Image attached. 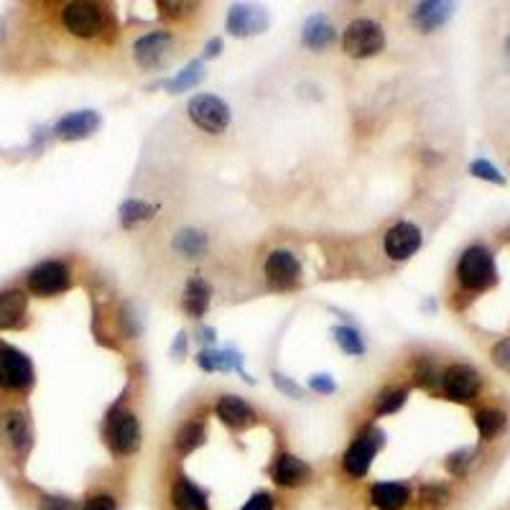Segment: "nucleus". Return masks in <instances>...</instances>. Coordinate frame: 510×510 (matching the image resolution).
<instances>
[{
	"label": "nucleus",
	"instance_id": "nucleus-1",
	"mask_svg": "<svg viewBox=\"0 0 510 510\" xmlns=\"http://www.w3.org/2000/svg\"><path fill=\"white\" fill-rule=\"evenodd\" d=\"M57 23L64 34H69L77 41L105 39L113 34V19L100 3H87V0H75V3H59L57 5Z\"/></svg>",
	"mask_w": 510,
	"mask_h": 510
},
{
	"label": "nucleus",
	"instance_id": "nucleus-2",
	"mask_svg": "<svg viewBox=\"0 0 510 510\" xmlns=\"http://www.w3.org/2000/svg\"><path fill=\"white\" fill-rule=\"evenodd\" d=\"M23 288L34 299H57L75 288V271L61 258H43L26 271Z\"/></svg>",
	"mask_w": 510,
	"mask_h": 510
},
{
	"label": "nucleus",
	"instance_id": "nucleus-3",
	"mask_svg": "<svg viewBox=\"0 0 510 510\" xmlns=\"http://www.w3.org/2000/svg\"><path fill=\"white\" fill-rule=\"evenodd\" d=\"M457 284L469 294H483L498 284V265H495V253L488 245H469L467 250L459 255L457 268H454Z\"/></svg>",
	"mask_w": 510,
	"mask_h": 510
},
{
	"label": "nucleus",
	"instance_id": "nucleus-4",
	"mask_svg": "<svg viewBox=\"0 0 510 510\" xmlns=\"http://www.w3.org/2000/svg\"><path fill=\"white\" fill-rule=\"evenodd\" d=\"M105 442H107V449H110V454H113L115 462L130 459L133 454H138L143 442L141 416H138L133 408L118 411V413L107 421Z\"/></svg>",
	"mask_w": 510,
	"mask_h": 510
},
{
	"label": "nucleus",
	"instance_id": "nucleus-5",
	"mask_svg": "<svg viewBox=\"0 0 510 510\" xmlns=\"http://www.w3.org/2000/svg\"><path fill=\"white\" fill-rule=\"evenodd\" d=\"M386 46V31L378 20L355 19L342 31V51L352 59H367L381 54Z\"/></svg>",
	"mask_w": 510,
	"mask_h": 510
},
{
	"label": "nucleus",
	"instance_id": "nucleus-6",
	"mask_svg": "<svg viewBox=\"0 0 510 510\" xmlns=\"http://www.w3.org/2000/svg\"><path fill=\"white\" fill-rule=\"evenodd\" d=\"M268 477L271 483L279 490H286V492H294V490H304L309 488L314 480H317V472L314 467L296 457L294 451H286V449H279L271 459V467H268Z\"/></svg>",
	"mask_w": 510,
	"mask_h": 510
},
{
	"label": "nucleus",
	"instance_id": "nucleus-7",
	"mask_svg": "<svg viewBox=\"0 0 510 510\" xmlns=\"http://www.w3.org/2000/svg\"><path fill=\"white\" fill-rule=\"evenodd\" d=\"M439 393L451 404H472L483 393V375L469 363H451L442 370Z\"/></svg>",
	"mask_w": 510,
	"mask_h": 510
},
{
	"label": "nucleus",
	"instance_id": "nucleus-8",
	"mask_svg": "<svg viewBox=\"0 0 510 510\" xmlns=\"http://www.w3.org/2000/svg\"><path fill=\"white\" fill-rule=\"evenodd\" d=\"M365 510H413V483L408 480H373L363 492Z\"/></svg>",
	"mask_w": 510,
	"mask_h": 510
},
{
	"label": "nucleus",
	"instance_id": "nucleus-9",
	"mask_svg": "<svg viewBox=\"0 0 510 510\" xmlns=\"http://www.w3.org/2000/svg\"><path fill=\"white\" fill-rule=\"evenodd\" d=\"M186 113H189V121L194 122L200 130L209 133V136H220L227 130V125L232 121V113H230V105L217 98V95H194L189 105H186Z\"/></svg>",
	"mask_w": 510,
	"mask_h": 510
},
{
	"label": "nucleus",
	"instance_id": "nucleus-10",
	"mask_svg": "<svg viewBox=\"0 0 510 510\" xmlns=\"http://www.w3.org/2000/svg\"><path fill=\"white\" fill-rule=\"evenodd\" d=\"M174 43H177V36L171 31H166V28L145 31L133 41V61L145 72L161 69L174 54Z\"/></svg>",
	"mask_w": 510,
	"mask_h": 510
},
{
	"label": "nucleus",
	"instance_id": "nucleus-11",
	"mask_svg": "<svg viewBox=\"0 0 510 510\" xmlns=\"http://www.w3.org/2000/svg\"><path fill=\"white\" fill-rule=\"evenodd\" d=\"M217 421L230 428H250L258 424V408L247 404L238 393H223L215 401Z\"/></svg>",
	"mask_w": 510,
	"mask_h": 510
},
{
	"label": "nucleus",
	"instance_id": "nucleus-12",
	"mask_svg": "<svg viewBox=\"0 0 510 510\" xmlns=\"http://www.w3.org/2000/svg\"><path fill=\"white\" fill-rule=\"evenodd\" d=\"M268 13L258 5H250V3H240V5H232L227 11V19H224V28L230 36H238V39H247V36H255V34H263L268 28Z\"/></svg>",
	"mask_w": 510,
	"mask_h": 510
},
{
	"label": "nucleus",
	"instance_id": "nucleus-13",
	"mask_svg": "<svg viewBox=\"0 0 510 510\" xmlns=\"http://www.w3.org/2000/svg\"><path fill=\"white\" fill-rule=\"evenodd\" d=\"M424 243V235L421 230L413 223H396L383 238V247H386V255L390 261H408L411 255L419 253V247Z\"/></svg>",
	"mask_w": 510,
	"mask_h": 510
},
{
	"label": "nucleus",
	"instance_id": "nucleus-14",
	"mask_svg": "<svg viewBox=\"0 0 510 510\" xmlns=\"http://www.w3.org/2000/svg\"><path fill=\"white\" fill-rule=\"evenodd\" d=\"M100 122L102 118L98 110H77V113H67L64 118L54 122L51 133L59 141H84L100 128Z\"/></svg>",
	"mask_w": 510,
	"mask_h": 510
},
{
	"label": "nucleus",
	"instance_id": "nucleus-15",
	"mask_svg": "<svg viewBox=\"0 0 510 510\" xmlns=\"http://www.w3.org/2000/svg\"><path fill=\"white\" fill-rule=\"evenodd\" d=\"M265 279L276 288H291L299 281V273H302V265L296 261V255L286 247H276L268 253L265 258Z\"/></svg>",
	"mask_w": 510,
	"mask_h": 510
},
{
	"label": "nucleus",
	"instance_id": "nucleus-16",
	"mask_svg": "<svg viewBox=\"0 0 510 510\" xmlns=\"http://www.w3.org/2000/svg\"><path fill=\"white\" fill-rule=\"evenodd\" d=\"M209 304H212V284L200 273L189 276V281H186L182 291L184 314L192 317V319H202Z\"/></svg>",
	"mask_w": 510,
	"mask_h": 510
},
{
	"label": "nucleus",
	"instance_id": "nucleus-17",
	"mask_svg": "<svg viewBox=\"0 0 510 510\" xmlns=\"http://www.w3.org/2000/svg\"><path fill=\"white\" fill-rule=\"evenodd\" d=\"M454 13V5L451 3H439V0H428V3H419L413 11H411V20L419 31L431 34L436 28H442Z\"/></svg>",
	"mask_w": 510,
	"mask_h": 510
},
{
	"label": "nucleus",
	"instance_id": "nucleus-18",
	"mask_svg": "<svg viewBox=\"0 0 510 510\" xmlns=\"http://www.w3.org/2000/svg\"><path fill=\"white\" fill-rule=\"evenodd\" d=\"M334 39H337V28H334V23L326 19L325 13H314L304 23V28H302V43H304L306 49H311V51H322Z\"/></svg>",
	"mask_w": 510,
	"mask_h": 510
},
{
	"label": "nucleus",
	"instance_id": "nucleus-19",
	"mask_svg": "<svg viewBox=\"0 0 510 510\" xmlns=\"http://www.w3.org/2000/svg\"><path fill=\"white\" fill-rule=\"evenodd\" d=\"M480 459H483V451L480 447H457L449 451L447 457H444V472H447L449 477H454V480H467L469 475H472V469L480 465Z\"/></svg>",
	"mask_w": 510,
	"mask_h": 510
},
{
	"label": "nucleus",
	"instance_id": "nucleus-20",
	"mask_svg": "<svg viewBox=\"0 0 510 510\" xmlns=\"http://www.w3.org/2000/svg\"><path fill=\"white\" fill-rule=\"evenodd\" d=\"M23 510H82L80 498L61 492H31L19 500Z\"/></svg>",
	"mask_w": 510,
	"mask_h": 510
},
{
	"label": "nucleus",
	"instance_id": "nucleus-21",
	"mask_svg": "<svg viewBox=\"0 0 510 510\" xmlns=\"http://www.w3.org/2000/svg\"><path fill=\"white\" fill-rule=\"evenodd\" d=\"M475 427L483 442H495L508 428V413L500 406H483L475 413Z\"/></svg>",
	"mask_w": 510,
	"mask_h": 510
},
{
	"label": "nucleus",
	"instance_id": "nucleus-22",
	"mask_svg": "<svg viewBox=\"0 0 510 510\" xmlns=\"http://www.w3.org/2000/svg\"><path fill=\"white\" fill-rule=\"evenodd\" d=\"M411 390L406 386H386L373 398V419H386L406 406Z\"/></svg>",
	"mask_w": 510,
	"mask_h": 510
},
{
	"label": "nucleus",
	"instance_id": "nucleus-23",
	"mask_svg": "<svg viewBox=\"0 0 510 510\" xmlns=\"http://www.w3.org/2000/svg\"><path fill=\"white\" fill-rule=\"evenodd\" d=\"M156 204L145 202V200H125L121 204V212H118V220H121L122 230H136L141 227L143 223L153 220L156 215Z\"/></svg>",
	"mask_w": 510,
	"mask_h": 510
},
{
	"label": "nucleus",
	"instance_id": "nucleus-24",
	"mask_svg": "<svg viewBox=\"0 0 510 510\" xmlns=\"http://www.w3.org/2000/svg\"><path fill=\"white\" fill-rule=\"evenodd\" d=\"M207 247H209V240H207V235H204L202 230H197V227H184L174 238V250L179 255H184V258H202L204 253H207Z\"/></svg>",
	"mask_w": 510,
	"mask_h": 510
},
{
	"label": "nucleus",
	"instance_id": "nucleus-25",
	"mask_svg": "<svg viewBox=\"0 0 510 510\" xmlns=\"http://www.w3.org/2000/svg\"><path fill=\"white\" fill-rule=\"evenodd\" d=\"M122 503L121 488H98L82 498V510H122Z\"/></svg>",
	"mask_w": 510,
	"mask_h": 510
},
{
	"label": "nucleus",
	"instance_id": "nucleus-26",
	"mask_svg": "<svg viewBox=\"0 0 510 510\" xmlns=\"http://www.w3.org/2000/svg\"><path fill=\"white\" fill-rule=\"evenodd\" d=\"M202 80H204V64L202 61L194 59V61H189L182 72H177V77H171V80L163 82V87H166V92L179 95V92H186V90L197 87Z\"/></svg>",
	"mask_w": 510,
	"mask_h": 510
},
{
	"label": "nucleus",
	"instance_id": "nucleus-27",
	"mask_svg": "<svg viewBox=\"0 0 510 510\" xmlns=\"http://www.w3.org/2000/svg\"><path fill=\"white\" fill-rule=\"evenodd\" d=\"M332 334H334V342L340 345V349H342V352H347V355H355V357L365 355V342H363V334H360L355 326H349V325L334 326V329H332Z\"/></svg>",
	"mask_w": 510,
	"mask_h": 510
},
{
	"label": "nucleus",
	"instance_id": "nucleus-28",
	"mask_svg": "<svg viewBox=\"0 0 510 510\" xmlns=\"http://www.w3.org/2000/svg\"><path fill=\"white\" fill-rule=\"evenodd\" d=\"M469 174L475 179H483V182L498 184V186H506V177L500 174V169L495 163H490L488 159H475L469 163Z\"/></svg>",
	"mask_w": 510,
	"mask_h": 510
},
{
	"label": "nucleus",
	"instance_id": "nucleus-29",
	"mask_svg": "<svg viewBox=\"0 0 510 510\" xmlns=\"http://www.w3.org/2000/svg\"><path fill=\"white\" fill-rule=\"evenodd\" d=\"M490 357L495 367H500L506 375H510V337H500L490 349Z\"/></svg>",
	"mask_w": 510,
	"mask_h": 510
},
{
	"label": "nucleus",
	"instance_id": "nucleus-30",
	"mask_svg": "<svg viewBox=\"0 0 510 510\" xmlns=\"http://www.w3.org/2000/svg\"><path fill=\"white\" fill-rule=\"evenodd\" d=\"M273 386L279 388L284 396H288V398H304V390L299 388V383L286 378L284 373H273Z\"/></svg>",
	"mask_w": 510,
	"mask_h": 510
},
{
	"label": "nucleus",
	"instance_id": "nucleus-31",
	"mask_svg": "<svg viewBox=\"0 0 510 510\" xmlns=\"http://www.w3.org/2000/svg\"><path fill=\"white\" fill-rule=\"evenodd\" d=\"M309 388H311L314 393H319V396H332V393L337 390V383L332 381V375L322 373V375H311V378H309Z\"/></svg>",
	"mask_w": 510,
	"mask_h": 510
},
{
	"label": "nucleus",
	"instance_id": "nucleus-32",
	"mask_svg": "<svg viewBox=\"0 0 510 510\" xmlns=\"http://www.w3.org/2000/svg\"><path fill=\"white\" fill-rule=\"evenodd\" d=\"M194 337H197V342H202L204 347H212L215 345V340H217V332H215L212 326L197 325V329H194Z\"/></svg>",
	"mask_w": 510,
	"mask_h": 510
},
{
	"label": "nucleus",
	"instance_id": "nucleus-33",
	"mask_svg": "<svg viewBox=\"0 0 510 510\" xmlns=\"http://www.w3.org/2000/svg\"><path fill=\"white\" fill-rule=\"evenodd\" d=\"M223 39H209L207 41V46H204V57L207 59H212V57H217L220 51H223Z\"/></svg>",
	"mask_w": 510,
	"mask_h": 510
},
{
	"label": "nucleus",
	"instance_id": "nucleus-34",
	"mask_svg": "<svg viewBox=\"0 0 510 510\" xmlns=\"http://www.w3.org/2000/svg\"><path fill=\"white\" fill-rule=\"evenodd\" d=\"M171 355H174V357H179V360H182L184 355H186V334H184V332H179V337L174 340Z\"/></svg>",
	"mask_w": 510,
	"mask_h": 510
},
{
	"label": "nucleus",
	"instance_id": "nucleus-35",
	"mask_svg": "<svg viewBox=\"0 0 510 510\" xmlns=\"http://www.w3.org/2000/svg\"><path fill=\"white\" fill-rule=\"evenodd\" d=\"M503 49H506V59H508V64H510V34L506 36V43H503Z\"/></svg>",
	"mask_w": 510,
	"mask_h": 510
}]
</instances>
